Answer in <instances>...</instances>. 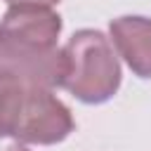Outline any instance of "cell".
<instances>
[{
  "mask_svg": "<svg viewBox=\"0 0 151 151\" xmlns=\"http://www.w3.org/2000/svg\"><path fill=\"white\" fill-rule=\"evenodd\" d=\"M28 85L31 83L0 66V139L14 134Z\"/></svg>",
  "mask_w": 151,
  "mask_h": 151,
  "instance_id": "5b68a950",
  "label": "cell"
},
{
  "mask_svg": "<svg viewBox=\"0 0 151 151\" xmlns=\"http://www.w3.org/2000/svg\"><path fill=\"white\" fill-rule=\"evenodd\" d=\"M109 33L111 45H116L130 71L139 78H151V19L125 14L111 21Z\"/></svg>",
  "mask_w": 151,
  "mask_h": 151,
  "instance_id": "277c9868",
  "label": "cell"
},
{
  "mask_svg": "<svg viewBox=\"0 0 151 151\" xmlns=\"http://www.w3.org/2000/svg\"><path fill=\"white\" fill-rule=\"evenodd\" d=\"M7 151H28V149H26L24 144H19V142H17V144H12V146H9Z\"/></svg>",
  "mask_w": 151,
  "mask_h": 151,
  "instance_id": "52a82bcc",
  "label": "cell"
},
{
  "mask_svg": "<svg viewBox=\"0 0 151 151\" xmlns=\"http://www.w3.org/2000/svg\"><path fill=\"white\" fill-rule=\"evenodd\" d=\"M61 26V17L50 7H9L0 19V66L31 85L59 87Z\"/></svg>",
  "mask_w": 151,
  "mask_h": 151,
  "instance_id": "6da1fadb",
  "label": "cell"
},
{
  "mask_svg": "<svg viewBox=\"0 0 151 151\" xmlns=\"http://www.w3.org/2000/svg\"><path fill=\"white\" fill-rule=\"evenodd\" d=\"M9 7H54L59 5L61 0H5Z\"/></svg>",
  "mask_w": 151,
  "mask_h": 151,
  "instance_id": "8992f818",
  "label": "cell"
},
{
  "mask_svg": "<svg viewBox=\"0 0 151 151\" xmlns=\"http://www.w3.org/2000/svg\"><path fill=\"white\" fill-rule=\"evenodd\" d=\"M76 127V120L68 106L50 90L40 85H28L24 97V109L14 130V139L19 144H59Z\"/></svg>",
  "mask_w": 151,
  "mask_h": 151,
  "instance_id": "3957f363",
  "label": "cell"
},
{
  "mask_svg": "<svg viewBox=\"0 0 151 151\" xmlns=\"http://www.w3.org/2000/svg\"><path fill=\"white\" fill-rule=\"evenodd\" d=\"M64 73L59 87L83 104H104L120 87V64L111 40L97 28L76 31L61 47Z\"/></svg>",
  "mask_w": 151,
  "mask_h": 151,
  "instance_id": "7a4b0ae2",
  "label": "cell"
}]
</instances>
